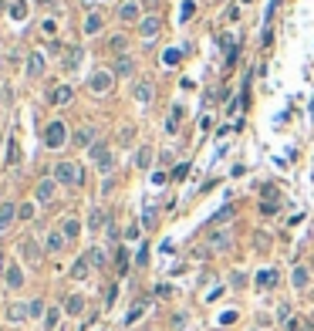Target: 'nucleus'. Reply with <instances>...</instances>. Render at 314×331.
<instances>
[{"label":"nucleus","mask_w":314,"mask_h":331,"mask_svg":"<svg viewBox=\"0 0 314 331\" xmlns=\"http://www.w3.org/2000/svg\"><path fill=\"white\" fill-rule=\"evenodd\" d=\"M27 75H31V78H37V75H44V54H31V58H27Z\"/></svg>","instance_id":"5701e85b"},{"label":"nucleus","mask_w":314,"mask_h":331,"mask_svg":"<svg viewBox=\"0 0 314 331\" xmlns=\"http://www.w3.org/2000/svg\"><path fill=\"white\" fill-rule=\"evenodd\" d=\"M81 58H85V51L74 44V47H68V51L61 54V64H64L68 71H78V68H81Z\"/></svg>","instance_id":"f8f14e48"},{"label":"nucleus","mask_w":314,"mask_h":331,"mask_svg":"<svg viewBox=\"0 0 314 331\" xmlns=\"http://www.w3.org/2000/svg\"><path fill=\"white\" fill-rule=\"evenodd\" d=\"M115 267H118V274L129 271V253H125V247H118V253H115Z\"/></svg>","instance_id":"c756f323"},{"label":"nucleus","mask_w":314,"mask_h":331,"mask_svg":"<svg viewBox=\"0 0 314 331\" xmlns=\"http://www.w3.org/2000/svg\"><path fill=\"white\" fill-rule=\"evenodd\" d=\"M31 318V311H27V304H20V301H14V304H7V321L10 325H20V321H27Z\"/></svg>","instance_id":"4468645a"},{"label":"nucleus","mask_w":314,"mask_h":331,"mask_svg":"<svg viewBox=\"0 0 314 331\" xmlns=\"http://www.w3.org/2000/svg\"><path fill=\"white\" fill-rule=\"evenodd\" d=\"M142 311H146V301H139V304L129 311V318H125V321H129V325H132V321H139V314H142Z\"/></svg>","instance_id":"c9c22d12"},{"label":"nucleus","mask_w":314,"mask_h":331,"mask_svg":"<svg viewBox=\"0 0 314 331\" xmlns=\"http://www.w3.org/2000/svg\"><path fill=\"white\" fill-rule=\"evenodd\" d=\"M135 264H139V267H146V264H149V247H146V243H142V250L135 253Z\"/></svg>","instance_id":"e433bc0d"},{"label":"nucleus","mask_w":314,"mask_h":331,"mask_svg":"<svg viewBox=\"0 0 314 331\" xmlns=\"http://www.w3.org/2000/svg\"><path fill=\"white\" fill-rule=\"evenodd\" d=\"M291 284H294V291H304L311 284V267L308 264H297L294 271H291Z\"/></svg>","instance_id":"9b49d317"},{"label":"nucleus","mask_w":314,"mask_h":331,"mask_svg":"<svg viewBox=\"0 0 314 331\" xmlns=\"http://www.w3.org/2000/svg\"><path fill=\"white\" fill-rule=\"evenodd\" d=\"M17 159H20V152H17V139H10V142H7V166H17Z\"/></svg>","instance_id":"7c9ffc66"},{"label":"nucleus","mask_w":314,"mask_h":331,"mask_svg":"<svg viewBox=\"0 0 314 331\" xmlns=\"http://www.w3.org/2000/svg\"><path fill=\"white\" fill-rule=\"evenodd\" d=\"M135 166H139V169H149V166H152V145H142V149L135 152Z\"/></svg>","instance_id":"bb28decb"},{"label":"nucleus","mask_w":314,"mask_h":331,"mask_svg":"<svg viewBox=\"0 0 314 331\" xmlns=\"http://www.w3.org/2000/svg\"><path fill=\"white\" fill-rule=\"evenodd\" d=\"M162 61H166V64H179V61H183V51H176V47H169L166 54H162Z\"/></svg>","instance_id":"72a5a7b5"},{"label":"nucleus","mask_w":314,"mask_h":331,"mask_svg":"<svg viewBox=\"0 0 314 331\" xmlns=\"http://www.w3.org/2000/svg\"><path fill=\"white\" fill-rule=\"evenodd\" d=\"M142 223H146V227H152V223H156V206H149L146 213H142Z\"/></svg>","instance_id":"ea45409f"},{"label":"nucleus","mask_w":314,"mask_h":331,"mask_svg":"<svg viewBox=\"0 0 314 331\" xmlns=\"http://www.w3.org/2000/svg\"><path fill=\"white\" fill-rule=\"evenodd\" d=\"M71 88H68V85H61V88H54V92H51V105H68V101H71Z\"/></svg>","instance_id":"393cba45"},{"label":"nucleus","mask_w":314,"mask_h":331,"mask_svg":"<svg viewBox=\"0 0 314 331\" xmlns=\"http://www.w3.org/2000/svg\"><path fill=\"white\" fill-rule=\"evenodd\" d=\"M64 142H68V125H64L61 118L48 122V129H44V145H48V149H61Z\"/></svg>","instance_id":"7ed1b4c3"},{"label":"nucleus","mask_w":314,"mask_h":331,"mask_svg":"<svg viewBox=\"0 0 314 331\" xmlns=\"http://www.w3.org/2000/svg\"><path fill=\"white\" fill-rule=\"evenodd\" d=\"M17 250H20V257H24L27 264H37V260H41V247H37V240H34V236H24Z\"/></svg>","instance_id":"1a4fd4ad"},{"label":"nucleus","mask_w":314,"mask_h":331,"mask_svg":"<svg viewBox=\"0 0 314 331\" xmlns=\"http://www.w3.org/2000/svg\"><path fill=\"white\" fill-rule=\"evenodd\" d=\"M64 314H71V318L85 314V297H81V294H71V297L64 301Z\"/></svg>","instance_id":"6ab92c4d"},{"label":"nucleus","mask_w":314,"mask_h":331,"mask_svg":"<svg viewBox=\"0 0 314 331\" xmlns=\"http://www.w3.org/2000/svg\"><path fill=\"white\" fill-rule=\"evenodd\" d=\"M95 142H98V125H92V122H85L78 132H74V145L78 149H92Z\"/></svg>","instance_id":"39448f33"},{"label":"nucleus","mask_w":314,"mask_h":331,"mask_svg":"<svg viewBox=\"0 0 314 331\" xmlns=\"http://www.w3.org/2000/svg\"><path fill=\"white\" fill-rule=\"evenodd\" d=\"M88 271H92V260L81 253V257L74 260V267H71V277H74V281H85V277H88Z\"/></svg>","instance_id":"aec40b11"},{"label":"nucleus","mask_w":314,"mask_h":331,"mask_svg":"<svg viewBox=\"0 0 314 331\" xmlns=\"http://www.w3.org/2000/svg\"><path fill=\"white\" fill-rule=\"evenodd\" d=\"M230 281H233V287H243V284H247V277H243V274H240V271L233 274V277H230Z\"/></svg>","instance_id":"37998d69"},{"label":"nucleus","mask_w":314,"mask_h":331,"mask_svg":"<svg viewBox=\"0 0 314 331\" xmlns=\"http://www.w3.org/2000/svg\"><path fill=\"white\" fill-rule=\"evenodd\" d=\"M311 115H314V105H311Z\"/></svg>","instance_id":"de8ad7c7"},{"label":"nucleus","mask_w":314,"mask_h":331,"mask_svg":"<svg viewBox=\"0 0 314 331\" xmlns=\"http://www.w3.org/2000/svg\"><path fill=\"white\" fill-rule=\"evenodd\" d=\"M139 14H142L139 0H125V3L118 7V20H122V24H135V20H139Z\"/></svg>","instance_id":"9d476101"},{"label":"nucleus","mask_w":314,"mask_h":331,"mask_svg":"<svg viewBox=\"0 0 314 331\" xmlns=\"http://www.w3.org/2000/svg\"><path fill=\"white\" fill-rule=\"evenodd\" d=\"M27 311H31V318H41V314H44V301H41V297L27 301Z\"/></svg>","instance_id":"473e14b6"},{"label":"nucleus","mask_w":314,"mask_h":331,"mask_svg":"<svg viewBox=\"0 0 314 331\" xmlns=\"http://www.w3.org/2000/svg\"><path fill=\"white\" fill-rule=\"evenodd\" d=\"M88 152H92V162H95V166H98V169H102L105 176H108L111 169H115V152H111V145H108V142H95Z\"/></svg>","instance_id":"f03ea898"},{"label":"nucleus","mask_w":314,"mask_h":331,"mask_svg":"<svg viewBox=\"0 0 314 331\" xmlns=\"http://www.w3.org/2000/svg\"><path fill=\"white\" fill-rule=\"evenodd\" d=\"M206 247H209V250H226V247H230V234H226V230H213L209 240H206Z\"/></svg>","instance_id":"f3484780"},{"label":"nucleus","mask_w":314,"mask_h":331,"mask_svg":"<svg viewBox=\"0 0 314 331\" xmlns=\"http://www.w3.org/2000/svg\"><path fill=\"white\" fill-rule=\"evenodd\" d=\"M64 243H68V236L61 234V230H51L48 240H44V250H48V253H61V250H64Z\"/></svg>","instance_id":"2eb2a0df"},{"label":"nucleus","mask_w":314,"mask_h":331,"mask_svg":"<svg viewBox=\"0 0 314 331\" xmlns=\"http://www.w3.org/2000/svg\"><path fill=\"white\" fill-rule=\"evenodd\" d=\"M186 173H189V166H186V162H179V166H176V173H172V179H183Z\"/></svg>","instance_id":"79ce46f5"},{"label":"nucleus","mask_w":314,"mask_h":331,"mask_svg":"<svg viewBox=\"0 0 314 331\" xmlns=\"http://www.w3.org/2000/svg\"><path fill=\"white\" fill-rule=\"evenodd\" d=\"M243 3H247V0H243Z\"/></svg>","instance_id":"09e8293b"},{"label":"nucleus","mask_w":314,"mask_h":331,"mask_svg":"<svg viewBox=\"0 0 314 331\" xmlns=\"http://www.w3.org/2000/svg\"><path fill=\"white\" fill-rule=\"evenodd\" d=\"M57 325V308H51V311H48V328H54Z\"/></svg>","instance_id":"c03bdc74"},{"label":"nucleus","mask_w":314,"mask_h":331,"mask_svg":"<svg viewBox=\"0 0 314 331\" xmlns=\"http://www.w3.org/2000/svg\"><path fill=\"white\" fill-rule=\"evenodd\" d=\"M277 281H280V274H277V271H270V267L257 274V284H260V287H274Z\"/></svg>","instance_id":"a878e982"},{"label":"nucleus","mask_w":314,"mask_h":331,"mask_svg":"<svg viewBox=\"0 0 314 331\" xmlns=\"http://www.w3.org/2000/svg\"><path fill=\"white\" fill-rule=\"evenodd\" d=\"M102 24H105V20H102V14H88V17H85V24H81V27H85V34H98V31H102Z\"/></svg>","instance_id":"b1692460"},{"label":"nucleus","mask_w":314,"mask_h":331,"mask_svg":"<svg viewBox=\"0 0 314 331\" xmlns=\"http://www.w3.org/2000/svg\"><path fill=\"white\" fill-rule=\"evenodd\" d=\"M85 257L92 260V267H105V250H102V247H92V250L85 253Z\"/></svg>","instance_id":"c85d7f7f"},{"label":"nucleus","mask_w":314,"mask_h":331,"mask_svg":"<svg viewBox=\"0 0 314 331\" xmlns=\"http://www.w3.org/2000/svg\"><path fill=\"white\" fill-rule=\"evenodd\" d=\"M81 3H92V0H81Z\"/></svg>","instance_id":"49530a36"},{"label":"nucleus","mask_w":314,"mask_h":331,"mask_svg":"<svg viewBox=\"0 0 314 331\" xmlns=\"http://www.w3.org/2000/svg\"><path fill=\"white\" fill-rule=\"evenodd\" d=\"M31 216H34V203H24L17 210V220H31Z\"/></svg>","instance_id":"f704fd0d"},{"label":"nucleus","mask_w":314,"mask_h":331,"mask_svg":"<svg viewBox=\"0 0 314 331\" xmlns=\"http://www.w3.org/2000/svg\"><path fill=\"white\" fill-rule=\"evenodd\" d=\"M24 10H27V7H24L20 0H10V17H14V20H24V17H27Z\"/></svg>","instance_id":"2f4dec72"},{"label":"nucleus","mask_w":314,"mask_h":331,"mask_svg":"<svg viewBox=\"0 0 314 331\" xmlns=\"http://www.w3.org/2000/svg\"><path fill=\"white\" fill-rule=\"evenodd\" d=\"M102 227H108V223H105V210H102V206H95L92 213H88V230H92V234H98Z\"/></svg>","instance_id":"4be33fe9"},{"label":"nucleus","mask_w":314,"mask_h":331,"mask_svg":"<svg viewBox=\"0 0 314 331\" xmlns=\"http://www.w3.org/2000/svg\"><path fill=\"white\" fill-rule=\"evenodd\" d=\"M159 27H162V20H159V17H152V14H149L146 20H139V31H142L146 44H152V38L159 34Z\"/></svg>","instance_id":"ddd939ff"},{"label":"nucleus","mask_w":314,"mask_h":331,"mask_svg":"<svg viewBox=\"0 0 314 331\" xmlns=\"http://www.w3.org/2000/svg\"><path fill=\"white\" fill-rule=\"evenodd\" d=\"M108 47L115 51V54H125V47H129V41L122 38V34H111L108 38Z\"/></svg>","instance_id":"cd10ccee"},{"label":"nucleus","mask_w":314,"mask_h":331,"mask_svg":"<svg viewBox=\"0 0 314 331\" xmlns=\"http://www.w3.org/2000/svg\"><path fill=\"white\" fill-rule=\"evenodd\" d=\"M115 78H132L135 75V61L129 58V54H122V58L115 61V71H111Z\"/></svg>","instance_id":"dca6fc26"},{"label":"nucleus","mask_w":314,"mask_h":331,"mask_svg":"<svg viewBox=\"0 0 314 331\" xmlns=\"http://www.w3.org/2000/svg\"><path fill=\"white\" fill-rule=\"evenodd\" d=\"M277 321H284V325L291 321V304H280L277 308Z\"/></svg>","instance_id":"4c0bfd02"},{"label":"nucleus","mask_w":314,"mask_h":331,"mask_svg":"<svg viewBox=\"0 0 314 331\" xmlns=\"http://www.w3.org/2000/svg\"><path fill=\"white\" fill-rule=\"evenodd\" d=\"M41 7H57V0H37Z\"/></svg>","instance_id":"a18cd8bd"},{"label":"nucleus","mask_w":314,"mask_h":331,"mask_svg":"<svg viewBox=\"0 0 314 331\" xmlns=\"http://www.w3.org/2000/svg\"><path fill=\"white\" fill-rule=\"evenodd\" d=\"M152 95H156V85H152V81H139V85H135V101L149 105V101H152Z\"/></svg>","instance_id":"a211bd4d"},{"label":"nucleus","mask_w":314,"mask_h":331,"mask_svg":"<svg viewBox=\"0 0 314 331\" xmlns=\"http://www.w3.org/2000/svg\"><path fill=\"white\" fill-rule=\"evenodd\" d=\"M57 196V179L54 176H44V179H37V189H34V199L41 206H48V203H54Z\"/></svg>","instance_id":"20e7f679"},{"label":"nucleus","mask_w":314,"mask_h":331,"mask_svg":"<svg viewBox=\"0 0 314 331\" xmlns=\"http://www.w3.org/2000/svg\"><path fill=\"white\" fill-rule=\"evenodd\" d=\"M51 176H54L61 186H81V183H85V173H81V166H78V162H71V159H61V162H54Z\"/></svg>","instance_id":"f257e3e1"},{"label":"nucleus","mask_w":314,"mask_h":331,"mask_svg":"<svg viewBox=\"0 0 314 331\" xmlns=\"http://www.w3.org/2000/svg\"><path fill=\"white\" fill-rule=\"evenodd\" d=\"M3 281H7V291H20V287H24V271H20L17 260H10V264L3 267Z\"/></svg>","instance_id":"0eeeda50"},{"label":"nucleus","mask_w":314,"mask_h":331,"mask_svg":"<svg viewBox=\"0 0 314 331\" xmlns=\"http://www.w3.org/2000/svg\"><path fill=\"white\" fill-rule=\"evenodd\" d=\"M57 230H61L64 236H68V243H71V240H78V234H81V223H78L74 216H68V220H64V223H61Z\"/></svg>","instance_id":"412c9836"},{"label":"nucleus","mask_w":314,"mask_h":331,"mask_svg":"<svg viewBox=\"0 0 314 331\" xmlns=\"http://www.w3.org/2000/svg\"><path fill=\"white\" fill-rule=\"evenodd\" d=\"M17 203H14V199H3V203H0V234H7V230H10V223H14V220H17Z\"/></svg>","instance_id":"6e6552de"},{"label":"nucleus","mask_w":314,"mask_h":331,"mask_svg":"<svg viewBox=\"0 0 314 331\" xmlns=\"http://www.w3.org/2000/svg\"><path fill=\"white\" fill-rule=\"evenodd\" d=\"M132 139H135V129H132V125H129V129H122V136H118V142H122V145H129Z\"/></svg>","instance_id":"58836bf2"},{"label":"nucleus","mask_w":314,"mask_h":331,"mask_svg":"<svg viewBox=\"0 0 314 331\" xmlns=\"http://www.w3.org/2000/svg\"><path fill=\"white\" fill-rule=\"evenodd\" d=\"M111 85H115V75H108V71H95L92 78H88V88H92L95 95H108Z\"/></svg>","instance_id":"423d86ee"},{"label":"nucleus","mask_w":314,"mask_h":331,"mask_svg":"<svg viewBox=\"0 0 314 331\" xmlns=\"http://www.w3.org/2000/svg\"><path fill=\"white\" fill-rule=\"evenodd\" d=\"M230 213H233V210H230V206H223L220 213L213 216V223H223V220H230Z\"/></svg>","instance_id":"a19ab883"}]
</instances>
